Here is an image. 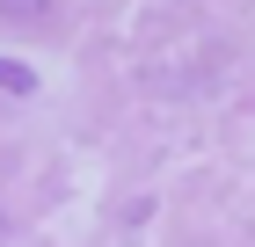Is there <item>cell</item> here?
<instances>
[{"label":"cell","mask_w":255,"mask_h":247,"mask_svg":"<svg viewBox=\"0 0 255 247\" xmlns=\"http://www.w3.org/2000/svg\"><path fill=\"white\" fill-rule=\"evenodd\" d=\"M0 87H7V95H37V73H29L22 58H0Z\"/></svg>","instance_id":"obj_1"},{"label":"cell","mask_w":255,"mask_h":247,"mask_svg":"<svg viewBox=\"0 0 255 247\" xmlns=\"http://www.w3.org/2000/svg\"><path fill=\"white\" fill-rule=\"evenodd\" d=\"M0 7H7V15H37L44 0H0Z\"/></svg>","instance_id":"obj_2"},{"label":"cell","mask_w":255,"mask_h":247,"mask_svg":"<svg viewBox=\"0 0 255 247\" xmlns=\"http://www.w3.org/2000/svg\"><path fill=\"white\" fill-rule=\"evenodd\" d=\"M0 247H7V218H0Z\"/></svg>","instance_id":"obj_3"}]
</instances>
